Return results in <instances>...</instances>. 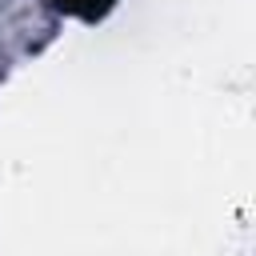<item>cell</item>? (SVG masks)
Segmentation results:
<instances>
[{"mask_svg":"<svg viewBox=\"0 0 256 256\" xmlns=\"http://www.w3.org/2000/svg\"><path fill=\"white\" fill-rule=\"evenodd\" d=\"M116 0H52V8L56 12H64V16H76V20H100L108 8H112Z\"/></svg>","mask_w":256,"mask_h":256,"instance_id":"obj_1","label":"cell"}]
</instances>
